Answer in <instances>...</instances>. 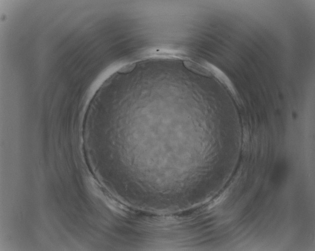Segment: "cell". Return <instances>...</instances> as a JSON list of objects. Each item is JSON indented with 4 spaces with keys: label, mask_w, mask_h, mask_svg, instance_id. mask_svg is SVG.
<instances>
[{
    "label": "cell",
    "mask_w": 315,
    "mask_h": 251,
    "mask_svg": "<svg viewBox=\"0 0 315 251\" xmlns=\"http://www.w3.org/2000/svg\"><path fill=\"white\" fill-rule=\"evenodd\" d=\"M202 63L207 68L211 76L214 77L227 89L235 102L238 105H241L242 101L229 78L221 69L212 63L206 61Z\"/></svg>",
    "instance_id": "6da1fadb"
},
{
    "label": "cell",
    "mask_w": 315,
    "mask_h": 251,
    "mask_svg": "<svg viewBox=\"0 0 315 251\" xmlns=\"http://www.w3.org/2000/svg\"><path fill=\"white\" fill-rule=\"evenodd\" d=\"M184 66L192 72L206 77H210L211 74L207 68L201 63L194 61L189 58L183 61Z\"/></svg>",
    "instance_id": "7a4b0ae2"
}]
</instances>
